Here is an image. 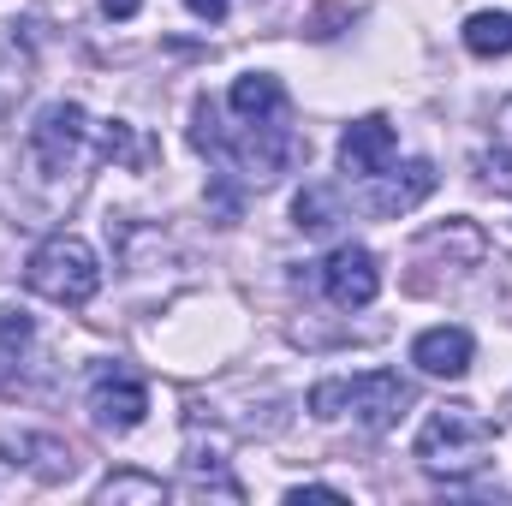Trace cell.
<instances>
[{
  "label": "cell",
  "instance_id": "cell-8",
  "mask_svg": "<svg viewBox=\"0 0 512 506\" xmlns=\"http://www.w3.org/2000/svg\"><path fill=\"white\" fill-rule=\"evenodd\" d=\"M411 405V387L393 376V370H370V376L346 381V411L370 429V435H382V429H393L399 423V411Z\"/></svg>",
  "mask_w": 512,
  "mask_h": 506
},
{
  "label": "cell",
  "instance_id": "cell-15",
  "mask_svg": "<svg viewBox=\"0 0 512 506\" xmlns=\"http://www.w3.org/2000/svg\"><path fill=\"white\" fill-rule=\"evenodd\" d=\"M423 251H453L465 268H477V262H483V233H477L471 221H447V227L423 233Z\"/></svg>",
  "mask_w": 512,
  "mask_h": 506
},
{
  "label": "cell",
  "instance_id": "cell-11",
  "mask_svg": "<svg viewBox=\"0 0 512 506\" xmlns=\"http://www.w3.org/2000/svg\"><path fill=\"white\" fill-rule=\"evenodd\" d=\"M0 453H6L12 465L36 471L42 483L72 477V447H66V441H54V435H6V441H0Z\"/></svg>",
  "mask_w": 512,
  "mask_h": 506
},
{
  "label": "cell",
  "instance_id": "cell-10",
  "mask_svg": "<svg viewBox=\"0 0 512 506\" xmlns=\"http://www.w3.org/2000/svg\"><path fill=\"white\" fill-rule=\"evenodd\" d=\"M471 334L465 328H423L417 340H411V364L423 370V376H441V381H459L471 370Z\"/></svg>",
  "mask_w": 512,
  "mask_h": 506
},
{
  "label": "cell",
  "instance_id": "cell-5",
  "mask_svg": "<svg viewBox=\"0 0 512 506\" xmlns=\"http://www.w3.org/2000/svg\"><path fill=\"white\" fill-rule=\"evenodd\" d=\"M143 411H149V387L131 376L126 364H96L90 370V417L102 429L126 435V429L143 423Z\"/></svg>",
  "mask_w": 512,
  "mask_h": 506
},
{
  "label": "cell",
  "instance_id": "cell-22",
  "mask_svg": "<svg viewBox=\"0 0 512 506\" xmlns=\"http://www.w3.org/2000/svg\"><path fill=\"white\" fill-rule=\"evenodd\" d=\"M501 143L512 149V96H507V108H501Z\"/></svg>",
  "mask_w": 512,
  "mask_h": 506
},
{
  "label": "cell",
  "instance_id": "cell-3",
  "mask_svg": "<svg viewBox=\"0 0 512 506\" xmlns=\"http://www.w3.org/2000/svg\"><path fill=\"white\" fill-rule=\"evenodd\" d=\"M24 286H30L36 298H54V304H66V310H78V304H90V298L102 292V262H96V251H90L78 233H54V239H42V245L30 251Z\"/></svg>",
  "mask_w": 512,
  "mask_h": 506
},
{
  "label": "cell",
  "instance_id": "cell-9",
  "mask_svg": "<svg viewBox=\"0 0 512 506\" xmlns=\"http://www.w3.org/2000/svg\"><path fill=\"white\" fill-rule=\"evenodd\" d=\"M393 149H399L393 126H387L382 114H364V120H352L346 137H340V167L352 179H376L387 161H393Z\"/></svg>",
  "mask_w": 512,
  "mask_h": 506
},
{
  "label": "cell",
  "instance_id": "cell-16",
  "mask_svg": "<svg viewBox=\"0 0 512 506\" xmlns=\"http://www.w3.org/2000/svg\"><path fill=\"white\" fill-rule=\"evenodd\" d=\"M96 501H149V506H161L167 501V483L161 477H143V471H114L102 489H96Z\"/></svg>",
  "mask_w": 512,
  "mask_h": 506
},
{
  "label": "cell",
  "instance_id": "cell-20",
  "mask_svg": "<svg viewBox=\"0 0 512 506\" xmlns=\"http://www.w3.org/2000/svg\"><path fill=\"white\" fill-rule=\"evenodd\" d=\"M185 6H191L197 18H209V24H221V18L233 12V0H185Z\"/></svg>",
  "mask_w": 512,
  "mask_h": 506
},
{
  "label": "cell",
  "instance_id": "cell-14",
  "mask_svg": "<svg viewBox=\"0 0 512 506\" xmlns=\"http://www.w3.org/2000/svg\"><path fill=\"white\" fill-rule=\"evenodd\" d=\"M292 221H298L304 233H328V227L340 221V191H328V185H304L298 203H292Z\"/></svg>",
  "mask_w": 512,
  "mask_h": 506
},
{
  "label": "cell",
  "instance_id": "cell-17",
  "mask_svg": "<svg viewBox=\"0 0 512 506\" xmlns=\"http://www.w3.org/2000/svg\"><path fill=\"white\" fill-rule=\"evenodd\" d=\"M310 411H316L322 423L346 417V381H316V387H310Z\"/></svg>",
  "mask_w": 512,
  "mask_h": 506
},
{
  "label": "cell",
  "instance_id": "cell-18",
  "mask_svg": "<svg viewBox=\"0 0 512 506\" xmlns=\"http://www.w3.org/2000/svg\"><path fill=\"white\" fill-rule=\"evenodd\" d=\"M0 346H30V316L24 310H0Z\"/></svg>",
  "mask_w": 512,
  "mask_h": 506
},
{
  "label": "cell",
  "instance_id": "cell-12",
  "mask_svg": "<svg viewBox=\"0 0 512 506\" xmlns=\"http://www.w3.org/2000/svg\"><path fill=\"white\" fill-rule=\"evenodd\" d=\"M227 108H233L245 126H256V120H280V114H286V90H280V78H268V72H245V78L233 84Z\"/></svg>",
  "mask_w": 512,
  "mask_h": 506
},
{
  "label": "cell",
  "instance_id": "cell-19",
  "mask_svg": "<svg viewBox=\"0 0 512 506\" xmlns=\"http://www.w3.org/2000/svg\"><path fill=\"white\" fill-rule=\"evenodd\" d=\"M286 501H292V506H304V501H346V495H340V489H322V483H304V489H292Z\"/></svg>",
  "mask_w": 512,
  "mask_h": 506
},
{
  "label": "cell",
  "instance_id": "cell-1",
  "mask_svg": "<svg viewBox=\"0 0 512 506\" xmlns=\"http://www.w3.org/2000/svg\"><path fill=\"white\" fill-rule=\"evenodd\" d=\"M197 149H209L215 161H221V173H233V179H245V185H274L280 173H292L304 155H310V143L298 137V131H286L280 120H256V126H239V131H215V114L209 108H197Z\"/></svg>",
  "mask_w": 512,
  "mask_h": 506
},
{
  "label": "cell",
  "instance_id": "cell-23",
  "mask_svg": "<svg viewBox=\"0 0 512 506\" xmlns=\"http://www.w3.org/2000/svg\"><path fill=\"white\" fill-rule=\"evenodd\" d=\"M507 417H512V393H507Z\"/></svg>",
  "mask_w": 512,
  "mask_h": 506
},
{
  "label": "cell",
  "instance_id": "cell-4",
  "mask_svg": "<svg viewBox=\"0 0 512 506\" xmlns=\"http://www.w3.org/2000/svg\"><path fill=\"white\" fill-rule=\"evenodd\" d=\"M90 114L78 108V102H54V108H42V120L30 126V161L48 173V179H60V173H72L78 161H84V149H90Z\"/></svg>",
  "mask_w": 512,
  "mask_h": 506
},
{
  "label": "cell",
  "instance_id": "cell-6",
  "mask_svg": "<svg viewBox=\"0 0 512 506\" xmlns=\"http://www.w3.org/2000/svg\"><path fill=\"white\" fill-rule=\"evenodd\" d=\"M322 292H328L340 310H364V304H376V292H382L376 251H370V245H340V251L322 262Z\"/></svg>",
  "mask_w": 512,
  "mask_h": 506
},
{
  "label": "cell",
  "instance_id": "cell-2",
  "mask_svg": "<svg viewBox=\"0 0 512 506\" xmlns=\"http://www.w3.org/2000/svg\"><path fill=\"white\" fill-rule=\"evenodd\" d=\"M417 465L429 471V477H441V483H465V477H477L483 465H489V453H495V423L477 411V405H465V399H453V405H435L429 411V423L417 429Z\"/></svg>",
  "mask_w": 512,
  "mask_h": 506
},
{
  "label": "cell",
  "instance_id": "cell-21",
  "mask_svg": "<svg viewBox=\"0 0 512 506\" xmlns=\"http://www.w3.org/2000/svg\"><path fill=\"white\" fill-rule=\"evenodd\" d=\"M143 0H102V18H137Z\"/></svg>",
  "mask_w": 512,
  "mask_h": 506
},
{
  "label": "cell",
  "instance_id": "cell-7",
  "mask_svg": "<svg viewBox=\"0 0 512 506\" xmlns=\"http://www.w3.org/2000/svg\"><path fill=\"white\" fill-rule=\"evenodd\" d=\"M429 191H435V167H429V161H405L399 173L382 167L376 179H364V197H358V203H364L370 215H382V221H399V215H411Z\"/></svg>",
  "mask_w": 512,
  "mask_h": 506
},
{
  "label": "cell",
  "instance_id": "cell-13",
  "mask_svg": "<svg viewBox=\"0 0 512 506\" xmlns=\"http://www.w3.org/2000/svg\"><path fill=\"white\" fill-rule=\"evenodd\" d=\"M465 48L477 60L512 54V12H477V18H465Z\"/></svg>",
  "mask_w": 512,
  "mask_h": 506
}]
</instances>
